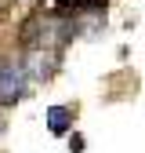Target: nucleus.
<instances>
[{"instance_id": "nucleus-2", "label": "nucleus", "mask_w": 145, "mask_h": 153, "mask_svg": "<svg viewBox=\"0 0 145 153\" xmlns=\"http://www.w3.org/2000/svg\"><path fill=\"white\" fill-rule=\"evenodd\" d=\"M72 117V113L65 109V106H54L51 113H47V120H51V131H65V120Z\"/></svg>"}, {"instance_id": "nucleus-1", "label": "nucleus", "mask_w": 145, "mask_h": 153, "mask_svg": "<svg viewBox=\"0 0 145 153\" xmlns=\"http://www.w3.org/2000/svg\"><path fill=\"white\" fill-rule=\"evenodd\" d=\"M26 91V66L0 62V102H15Z\"/></svg>"}]
</instances>
